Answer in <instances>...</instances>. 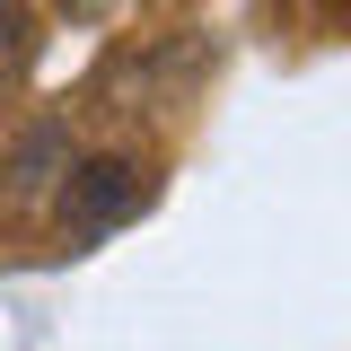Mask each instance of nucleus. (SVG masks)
Returning a JSON list of instances; mask_svg holds the SVG:
<instances>
[{
	"instance_id": "f257e3e1",
	"label": "nucleus",
	"mask_w": 351,
	"mask_h": 351,
	"mask_svg": "<svg viewBox=\"0 0 351 351\" xmlns=\"http://www.w3.org/2000/svg\"><path fill=\"white\" fill-rule=\"evenodd\" d=\"M132 193H141V176H132L123 158H88V167L71 176V184H62V211H71V219H88V228H97V219H114V211H132Z\"/></svg>"
}]
</instances>
